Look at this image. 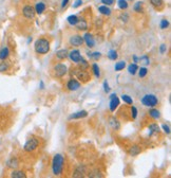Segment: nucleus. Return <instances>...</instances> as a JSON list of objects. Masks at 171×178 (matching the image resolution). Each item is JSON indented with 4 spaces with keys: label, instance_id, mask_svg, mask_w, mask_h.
<instances>
[{
    "label": "nucleus",
    "instance_id": "412c9836",
    "mask_svg": "<svg viewBox=\"0 0 171 178\" xmlns=\"http://www.w3.org/2000/svg\"><path fill=\"white\" fill-rule=\"evenodd\" d=\"M85 173H86V167L80 166V167H78L77 170H76L74 177H83V174H85Z\"/></svg>",
    "mask_w": 171,
    "mask_h": 178
},
{
    "label": "nucleus",
    "instance_id": "aec40b11",
    "mask_svg": "<svg viewBox=\"0 0 171 178\" xmlns=\"http://www.w3.org/2000/svg\"><path fill=\"white\" fill-rule=\"evenodd\" d=\"M150 3L156 9H162L164 7V0H150Z\"/></svg>",
    "mask_w": 171,
    "mask_h": 178
},
{
    "label": "nucleus",
    "instance_id": "e433bc0d",
    "mask_svg": "<svg viewBox=\"0 0 171 178\" xmlns=\"http://www.w3.org/2000/svg\"><path fill=\"white\" fill-rule=\"evenodd\" d=\"M78 65H79V67L81 69H87L89 67V64H88V62L86 61V59H83V57L80 58V61L78 62Z\"/></svg>",
    "mask_w": 171,
    "mask_h": 178
},
{
    "label": "nucleus",
    "instance_id": "a19ab883",
    "mask_svg": "<svg viewBox=\"0 0 171 178\" xmlns=\"http://www.w3.org/2000/svg\"><path fill=\"white\" fill-rule=\"evenodd\" d=\"M137 115H139L137 108L135 107V106H131V116H132V119H136Z\"/></svg>",
    "mask_w": 171,
    "mask_h": 178
},
{
    "label": "nucleus",
    "instance_id": "1a4fd4ad",
    "mask_svg": "<svg viewBox=\"0 0 171 178\" xmlns=\"http://www.w3.org/2000/svg\"><path fill=\"white\" fill-rule=\"evenodd\" d=\"M70 43L72 46H75V47H79V46H83V37H81L79 35H74L70 38Z\"/></svg>",
    "mask_w": 171,
    "mask_h": 178
},
{
    "label": "nucleus",
    "instance_id": "c756f323",
    "mask_svg": "<svg viewBox=\"0 0 171 178\" xmlns=\"http://www.w3.org/2000/svg\"><path fill=\"white\" fill-rule=\"evenodd\" d=\"M117 4L121 10H126L128 9V2L127 0H117Z\"/></svg>",
    "mask_w": 171,
    "mask_h": 178
},
{
    "label": "nucleus",
    "instance_id": "a878e982",
    "mask_svg": "<svg viewBox=\"0 0 171 178\" xmlns=\"http://www.w3.org/2000/svg\"><path fill=\"white\" fill-rule=\"evenodd\" d=\"M149 131H150V134H149L150 136H151L152 134H154V133H159V131H160L159 125H157L156 123H152V124H150L149 125Z\"/></svg>",
    "mask_w": 171,
    "mask_h": 178
},
{
    "label": "nucleus",
    "instance_id": "7c9ffc66",
    "mask_svg": "<svg viewBox=\"0 0 171 178\" xmlns=\"http://www.w3.org/2000/svg\"><path fill=\"white\" fill-rule=\"evenodd\" d=\"M143 4H144V3H143L142 1H137L136 3L134 4L133 10L137 13H142L143 12Z\"/></svg>",
    "mask_w": 171,
    "mask_h": 178
},
{
    "label": "nucleus",
    "instance_id": "2eb2a0df",
    "mask_svg": "<svg viewBox=\"0 0 171 178\" xmlns=\"http://www.w3.org/2000/svg\"><path fill=\"white\" fill-rule=\"evenodd\" d=\"M35 13L38 15H41L43 12L45 11V4L43 2H38V3L35 4Z\"/></svg>",
    "mask_w": 171,
    "mask_h": 178
},
{
    "label": "nucleus",
    "instance_id": "09e8293b",
    "mask_svg": "<svg viewBox=\"0 0 171 178\" xmlns=\"http://www.w3.org/2000/svg\"><path fill=\"white\" fill-rule=\"evenodd\" d=\"M69 0H62V2H61V7H66L68 4Z\"/></svg>",
    "mask_w": 171,
    "mask_h": 178
},
{
    "label": "nucleus",
    "instance_id": "79ce46f5",
    "mask_svg": "<svg viewBox=\"0 0 171 178\" xmlns=\"http://www.w3.org/2000/svg\"><path fill=\"white\" fill-rule=\"evenodd\" d=\"M162 128H163V130L165 131L166 134H167V135H169L170 134V127H169V125H167V124H163L162 125Z\"/></svg>",
    "mask_w": 171,
    "mask_h": 178
},
{
    "label": "nucleus",
    "instance_id": "7ed1b4c3",
    "mask_svg": "<svg viewBox=\"0 0 171 178\" xmlns=\"http://www.w3.org/2000/svg\"><path fill=\"white\" fill-rule=\"evenodd\" d=\"M142 103H143V105H145V106L151 108V107L156 106L157 103H159V100H157L156 95H154V94H146L143 97Z\"/></svg>",
    "mask_w": 171,
    "mask_h": 178
},
{
    "label": "nucleus",
    "instance_id": "0eeeda50",
    "mask_svg": "<svg viewBox=\"0 0 171 178\" xmlns=\"http://www.w3.org/2000/svg\"><path fill=\"white\" fill-rule=\"evenodd\" d=\"M109 106H110V110L112 112H115L116 108L119 106V99L117 98L116 94H112L110 95V104H109Z\"/></svg>",
    "mask_w": 171,
    "mask_h": 178
},
{
    "label": "nucleus",
    "instance_id": "cd10ccee",
    "mask_svg": "<svg viewBox=\"0 0 171 178\" xmlns=\"http://www.w3.org/2000/svg\"><path fill=\"white\" fill-rule=\"evenodd\" d=\"M11 177H13V178H25L27 177V175H25L24 172H22V171H14L12 173Z\"/></svg>",
    "mask_w": 171,
    "mask_h": 178
},
{
    "label": "nucleus",
    "instance_id": "f704fd0d",
    "mask_svg": "<svg viewBox=\"0 0 171 178\" xmlns=\"http://www.w3.org/2000/svg\"><path fill=\"white\" fill-rule=\"evenodd\" d=\"M110 124L112 126V128H114V130H119V122L116 120L115 118H112L110 120Z\"/></svg>",
    "mask_w": 171,
    "mask_h": 178
},
{
    "label": "nucleus",
    "instance_id": "dca6fc26",
    "mask_svg": "<svg viewBox=\"0 0 171 178\" xmlns=\"http://www.w3.org/2000/svg\"><path fill=\"white\" fill-rule=\"evenodd\" d=\"M68 50L67 49H61V50H58L57 53H56V57L58 59H65L68 57Z\"/></svg>",
    "mask_w": 171,
    "mask_h": 178
},
{
    "label": "nucleus",
    "instance_id": "a18cd8bd",
    "mask_svg": "<svg viewBox=\"0 0 171 178\" xmlns=\"http://www.w3.org/2000/svg\"><path fill=\"white\" fill-rule=\"evenodd\" d=\"M166 51H167V46H166L165 43H163V45H160V54H164V53H166Z\"/></svg>",
    "mask_w": 171,
    "mask_h": 178
},
{
    "label": "nucleus",
    "instance_id": "6ab92c4d",
    "mask_svg": "<svg viewBox=\"0 0 171 178\" xmlns=\"http://www.w3.org/2000/svg\"><path fill=\"white\" fill-rule=\"evenodd\" d=\"M139 153H141V148L137 145H133L131 146L129 149V154L131 155V156H137Z\"/></svg>",
    "mask_w": 171,
    "mask_h": 178
},
{
    "label": "nucleus",
    "instance_id": "ea45409f",
    "mask_svg": "<svg viewBox=\"0 0 171 178\" xmlns=\"http://www.w3.org/2000/svg\"><path fill=\"white\" fill-rule=\"evenodd\" d=\"M160 29H162V30H165V29H167V28L169 27V21H168L167 19H163L162 21H160Z\"/></svg>",
    "mask_w": 171,
    "mask_h": 178
},
{
    "label": "nucleus",
    "instance_id": "603ef678",
    "mask_svg": "<svg viewBox=\"0 0 171 178\" xmlns=\"http://www.w3.org/2000/svg\"><path fill=\"white\" fill-rule=\"evenodd\" d=\"M133 59H134V63L136 64L137 62H139V57H137L136 55H133Z\"/></svg>",
    "mask_w": 171,
    "mask_h": 178
},
{
    "label": "nucleus",
    "instance_id": "473e14b6",
    "mask_svg": "<svg viewBox=\"0 0 171 178\" xmlns=\"http://www.w3.org/2000/svg\"><path fill=\"white\" fill-rule=\"evenodd\" d=\"M92 70H93V73L95 74L96 77L100 76V70H99V67L97 64H93V65H92Z\"/></svg>",
    "mask_w": 171,
    "mask_h": 178
},
{
    "label": "nucleus",
    "instance_id": "de8ad7c7",
    "mask_svg": "<svg viewBox=\"0 0 171 178\" xmlns=\"http://www.w3.org/2000/svg\"><path fill=\"white\" fill-rule=\"evenodd\" d=\"M90 177H103V175H101L99 172L95 171V172L93 173V174H91V175H90Z\"/></svg>",
    "mask_w": 171,
    "mask_h": 178
},
{
    "label": "nucleus",
    "instance_id": "4c0bfd02",
    "mask_svg": "<svg viewBox=\"0 0 171 178\" xmlns=\"http://www.w3.org/2000/svg\"><path fill=\"white\" fill-rule=\"evenodd\" d=\"M139 71V77H145L147 75V73H148V70H147V68L146 67H141V69L139 70H137Z\"/></svg>",
    "mask_w": 171,
    "mask_h": 178
},
{
    "label": "nucleus",
    "instance_id": "ddd939ff",
    "mask_svg": "<svg viewBox=\"0 0 171 178\" xmlns=\"http://www.w3.org/2000/svg\"><path fill=\"white\" fill-rule=\"evenodd\" d=\"M76 75H77L78 79H79L80 81H83V82H88L89 80H90V75H89V73H88V72H86V71H83V69H81L80 71L76 72Z\"/></svg>",
    "mask_w": 171,
    "mask_h": 178
},
{
    "label": "nucleus",
    "instance_id": "3c124183",
    "mask_svg": "<svg viewBox=\"0 0 171 178\" xmlns=\"http://www.w3.org/2000/svg\"><path fill=\"white\" fill-rule=\"evenodd\" d=\"M39 87H40V89H45V84H43V82L42 81H40V83H39Z\"/></svg>",
    "mask_w": 171,
    "mask_h": 178
},
{
    "label": "nucleus",
    "instance_id": "72a5a7b5",
    "mask_svg": "<svg viewBox=\"0 0 171 178\" xmlns=\"http://www.w3.org/2000/svg\"><path fill=\"white\" fill-rule=\"evenodd\" d=\"M108 57L109 59H111V61H115L118 57V55H117V52L115 50H110L108 53Z\"/></svg>",
    "mask_w": 171,
    "mask_h": 178
},
{
    "label": "nucleus",
    "instance_id": "f3484780",
    "mask_svg": "<svg viewBox=\"0 0 171 178\" xmlns=\"http://www.w3.org/2000/svg\"><path fill=\"white\" fill-rule=\"evenodd\" d=\"M9 55H10V50L7 47H4L0 50V59H1V61H4L6 58H7Z\"/></svg>",
    "mask_w": 171,
    "mask_h": 178
},
{
    "label": "nucleus",
    "instance_id": "20e7f679",
    "mask_svg": "<svg viewBox=\"0 0 171 178\" xmlns=\"http://www.w3.org/2000/svg\"><path fill=\"white\" fill-rule=\"evenodd\" d=\"M38 144H39V141L36 138H30L29 140L25 142L24 148L25 152H34L35 149L37 148Z\"/></svg>",
    "mask_w": 171,
    "mask_h": 178
},
{
    "label": "nucleus",
    "instance_id": "8fccbe9b",
    "mask_svg": "<svg viewBox=\"0 0 171 178\" xmlns=\"http://www.w3.org/2000/svg\"><path fill=\"white\" fill-rule=\"evenodd\" d=\"M121 19L124 20L125 22H127V21H128V16H127V15H125V16H124V15H122V16H121Z\"/></svg>",
    "mask_w": 171,
    "mask_h": 178
},
{
    "label": "nucleus",
    "instance_id": "f8f14e48",
    "mask_svg": "<svg viewBox=\"0 0 171 178\" xmlns=\"http://www.w3.org/2000/svg\"><path fill=\"white\" fill-rule=\"evenodd\" d=\"M87 116H88V112H86V110H80V112L72 113V115L69 117V120H73V119H81V118L87 117Z\"/></svg>",
    "mask_w": 171,
    "mask_h": 178
},
{
    "label": "nucleus",
    "instance_id": "c9c22d12",
    "mask_svg": "<svg viewBox=\"0 0 171 178\" xmlns=\"http://www.w3.org/2000/svg\"><path fill=\"white\" fill-rule=\"evenodd\" d=\"M88 56L90 58H93L95 61H97L101 57V53L100 52H93V53H88Z\"/></svg>",
    "mask_w": 171,
    "mask_h": 178
},
{
    "label": "nucleus",
    "instance_id": "423d86ee",
    "mask_svg": "<svg viewBox=\"0 0 171 178\" xmlns=\"http://www.w3.org/2000/svg\"><path fill=\"white\" fill-rule=\"evenodd\" d=\"M22 14H24V16L25 18H28V19H32V18H34L36 13H35V9L33 7L25 6L24 7V10H22Z\"/></svg>",
    "mask_w": 171,
    "mask_h": 178
},
{
    "label": "nucleus",
    "instance_id": "c85d7f7f",
    "mask_svg": "<svg viewBox=\"0 0 171 178\" xmlns=\"http://www.w3.org/2000/svg\"><path fill=\"white\" fill-rule=\"evenodd\" d=\"M139 62L142 64L143 66H148L150 64V59H149V57H148L147 55H143L142 57H139Z\"/></svg>",
    "mask_w": 171,
    "mask_h": 178
},
{
    "label": "nucleus",
    "instance_id": "b1692460",
    "mask_svg": "<svg viewBox=\"0 0 171 178\" xmlns=\"http://www.w3.org/2000/svg\"><path fill=\"white\" fill-rule=\"evenodd\" d=\"M149 115H150V117L153 119H160V112L159 110L155 109V108H152V107H151V109L149 110Z\"/></svg>",
    "mask_w": 171,
    "mask_h": 178
},
{
    "label": "nucleus",
    "instance_id": "f257e3e1",
    "mask_svg": "<svg viewBox=\"0 0 171 178\" xmlns=\"http://www.w3.org/2000/svg\"><path fill=\"white\" fill-rule=\"evenodd\" d=\"M63 162L65 158L61 154H56L52 161V170L54 175H60L63 170Z\"/></svg>",
    "mask_w": 171,
    "mask_h": 178
},
{
    "label": "nucleus",
    "instance_id": "2f4dec72",
    "mask_svg": "<svg viewBox=\"0 0 171 178\" xmlns=\"http://www.w3.org/2000/svg\"><path fill=\"white\" fill-rule=\"evenodd\" d=\"M122 101H124L125 103H127V104H129V105H132V103H133V100H132V98L130 97V95H128V94H122Z\"/></svg>",
    "mask_w": 171,
    "mask_h": 178
},
{
    "label": "nucleus",
    "instance_id": "9b49d317",
    "mask_svg": "<svg viewBox=\"0 0 171 178\" xmlns=\"http://www.w3.org/2000/svg\"><path fill=\"white\" fill-rule=\"evenodd\" d=\"M68 56L70 57V59L74 63H78L81 58V54H80V51L79 50H73L71 51L70 53L68 54Z\"/></svg>",
    "mask_w": 171,
    "mask_h": 178
},
{
    "label": "nucleus",
    "instance_id": "a211bd4d",
    "mask_svg": "<svg viewBox=\"0 0 171 178\" xmlns=\"http://www.w3.org/2000/svg\"><path fill=\"white\" fill-rule=\"evenodd\" d=\"M98 11H99V13H101L103 15H105V16H110L111 15V10L107 6L98 7Z\"/></svg>",
    "mask_w": 171,
    "mask_h": 178
},
{
    "label": "nucleus",
    "instance_id": "9d476101",
    "mask_svg": "<svg viewBox=\"0 0 171 178\" xmlns=\"http://www.w3.org/2000/svg\"><path fill=\"white\" fill-rule=\"evenodd\" d=\"M83 43H86L89 48H93L94 45H95V40H94L93 35L91 33H86L85 36H83Z\"/></svg>",
    "mask_w": 171,
    "mask_h": 178
},
{
    "label": "nucleus",
    "instance_id": "5701e85b",
    "mask_svg": "<svg viewBox=\"0 0 171 178\" xmlns=\"http://www.w3.org/2000/svg\"><path fill=\"white\" fill-rule=\"evenodd\" d=\"M18 166H19V162L16 158H12V159H10V160L7 161V167H9L16 169V167H18Z\"/></svg>",
    "mask_w": 171,
    "mask_h": 178
},
{
    "label": "nucleus",
    "instance_id": "49530a36",
    "mask_svg": "<svg viewBox=\"0 0 171 178\" xmlns=\"http://www.w3.org/2000/svg\"><path fill=\"white\" fill-rule=\"evenodd\" d=\"M81 4H83V0H76L75 2L73 3V7H80Z\"/></svg>",
    "mask_w": 171,
    "mask_h": 178
},
{
    "label": "nucleus",
    "instance_id": "4be33fe9",
    "mask_svg": "<svg viewBox=\"0 0 171 178\" xmlns=\"http://www.w3.org/2000/svg\"><path fill=\"white\" fill-rule=\"evenodd\" d=\"M137 70H139V67H137V65L135 63L130 64L128 66V72L131 74V75H134V74L137 72Z\"/></svg>",
    "mask_w": 171,
    "mask_h": 178
},
{
    "label": "nucleus",
    "instance_id": "58836bf2",
    "mask_svg": "<svg viewBox=\"0 0 171 178\" xmlns=\"http://www.w3.org/2000/svg\"><path fill=\"white\" fill-rule=\"evenodd\" d=\"M6 70H9V64L6 62H1L0 63V72H6Z\"/></svg>",
    "mask_w": 171,
    "mask_h": 178
},
{
    "label": "nucleus",
    "instance_id": "6e6552de",
    "mask_svg": "<svg viewBox=\"0 0 171 178\" xmlns=\"http://www.w3.org/2000/svg\"><path fill=\"white\" fill-rule=\"evenodd\" d=\"M67 87H68L69 90H71V91H75V90L79 89L80 83L77 81V80L71 79V80H69V82H68V84H67Z\"/></svg>",
    "mask_w": 171,
    "mask_h": 178
},
{
    "label": "nucleus",
    "instance_id": "4468645a",
    "mask_svg": "<svg viewBox=\"0 0 171 178\" xmlns=\"http://www.w3.org/2000/svg\"><path fill=\"white\" fill-rule=\"evenodd\" d=\"M75 25L77 27V29L80 30V31H86L87 29H88V24H87L85 18H79L78 21H77V24H76Z\"/></svg>",
    "mask_w": 171,
    "mask_h": 178
},
{
    "label": "nucleus",
    "instance_id": "39448f33",
    "mask_svg": "<svg viewBox=\"0 0 171 178\" xmlns=\"http://www.w3.org/2000/svg\"><path fill=\"white\" fill-rule=\"evenodd\" d=\"M68 71V68L67 66L65 65V64H56V65L54 66V72H55V75L58 76V77H61L63 76L66 73H67Z\"/></svg>",
    "mask_w": 171,
    "mask_h": 178
},
{
    "label": "nucleus",
    "instance_id": "393cba45",
    "mask_svg": "<svg viewBox=\"0 0 171 178\" xmlns=\"http://www.w3.org/2000/svg\"><path fill=\"white\" fill-rule=\"evenodd\" d=\"M125 67H126V62L121 61V62H118V63L115 64V66H114V70H115V71H122V70H124Z\"/></svg>",
    "mask_w": 171,
    "mask_h": 178
},
{
    "label": "nucleus",
    "instance_id": "864d4df0",
    "mask_svg": "<svg viewBox=\"0 0 171 178\" xmlns=\"http://www.w3.org/2000/svg\"><path fill=\"white\" fill-rule=\"evenodd\" d=\"M129 1H134V0H129Z\"/></svg>",
    "mask_w": 171,
    "mask_h": 178
},
{
    "label": "nucleus",
    "instance_id": "f03ea898",
    "mask_svg": "<svg viewBox=\"0 0 171 178\" xmlns=\"http://www.w3.org/2000/svg\"><path fill=\"white\" fill-rule=\"evenodd\" d=\"M34 48L38 54H47L50 51V43L45 38H39L35 42Z\"/></svg>",
    "mask_w": 171,
    "mask_h": 178
},
{
    "label": "nucleus",
    "instance_id": "c03bdc74",
    "mask_svg": "<svg viewBox=\"0 0 171 178\" xmlns=\"http://www.w3.org/2000/svg\"><path fill=\"white\" fill-rule=\"evenodd\" d=\"M101 3L105 6H112L114 3V0H101Z\"/></svg>",
    "mask_w": 171,
    "mask_h": 178
},
{
    "label": "nucleus",
    "instance_id": "37998d69",
    "mask_svg": "<svg viewBox=\"0 0 171 178\" xmlns=\"http://www.w3.org/2000/svg\"><path fill=\"white\" fill-rule=\"evenodd\" d=\"M104 90H105V92H110V90H111L110 86H109V84L107 81L104 82Z\"/></svg>",
    "mask_w": 171,
    "mask_h": 178
},
{
    "label": "nucleus",
    "instance_id": "bb28decb",
    "mask_svg": "<svg viewBox=\"0 0 171 178\" xmlns=\"http://www.w3.org/2000/svg\"><path fill=\"white\" fill-rule=\"evenodd\" d=\"M78 19H79V18L76 16V15H71V16H69V17L67 18V21H68L71 25H75L76 24H77Z\"/></svg>",
    "mask_w": 171,
    "mask_h": 178
}]
</instances>
